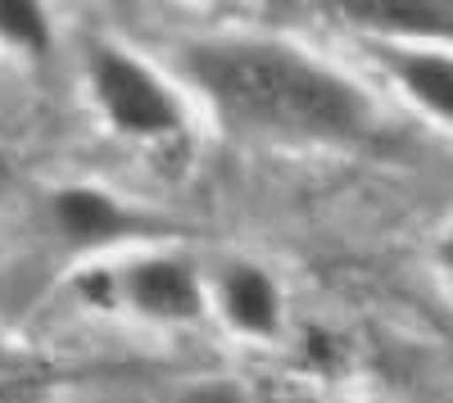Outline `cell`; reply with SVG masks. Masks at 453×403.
Instances as JSON below:
<instances>
[{
    "label": "cell",
    "mask_w": 453,
    "mask_h": 403,
    "mask_svg": "<svg viewBox=\"0 0 453 403\" xmlns=\"http://www.w3.org/2000/svg\"><path fill=\"white\" fill-rule=\"evenodd\" d=\"M191 78L236 127L295 141H354L372 127V104L354 82L277 42L196 46Z\"/></svg>",
    "instance_id": "6da1fadb"
},
{
    "label": "cell",
    "mask_w": 453,
    "mask_h": 403,
    "mask_svg": "<svg viewBox=\"0 0 453 403\" xmlns=\"http://www.w3.org/2000/svg\"><path fill=\"white\" fill-rule=\"evenodd\" d=\"M91 87H96L104 118L127 136H145V141L168 136L181 123V109H177L173 91L145 64H136L127 50L100 46L91 55Z\"/></svg>",
    "instance_id": "7a4b0ae2"
},
{
    "label": "cell",
    "mask_w": 453,
    "mask_h": 403,
    "mask_svg": "<svg viewBox=\"0 0 453 403\" xmlns=\"http://www.w3.org/2000/svg\"><path fill=\"white\" fill-rule=\"evenodd\" d=\"M127 295L150 317L181 322V317L200 313V281H196L191 263H181V259H145V263H136L132 277H127Z\"/></svg>",
    "instance_id": "3957f363"
},
{
    "label": "cell",
    "mask_w": 453,
    "mask_h": 403,
    "mask_svg": "<svg viewBox=\"0 0 453 403\" xmlns=\"http://www.w3.org/2000/svg\"><path fill=\"white\" fill-rule=\"evenodd\" d=\"M222 304H226V317H232L241 331L250 336H268L277 331V317H281V295L268 272H258L250 263H236L222 281Z\"/></svg>",
    "instance_id": "277c9868"
},
{
    "label": "cell",
    "mask_w": 453,
    "mask_h": 403,
    "mask_svg": "<svg viewBox=\"0 0 453 403\" xmlns=\"http://www.w3.org/2000/svg\"><path fill=\"white\" fill-rule=\"evenodd\" d=\"M390 68L399 72V82L408 87L412 100H422L431 114L453 123V59L449 55L403 50V55H390Z\"/></svg>",
    "instance_id": "5b68a950"
},
{
    "label": "cell",
    "mask_w": 453,
    "mask_h": 403,
    "mask_svg": "<svg viewBox=\"0 0 453 403\" xmlns=\"http://www.w3.org/2000/svg\"><path fill=\"white\" fill-rule=\"evenodd\" d=\"M345 14L386 32H453V5H435V0H372V5H345Z\"/></svg>",
    "instance_id": "8992f818"
},
{
    "label": "cell",
    "mask_w": 453,
    "mask_h": 403,
    "mask_svg": "<svg viewBox=\"0 0 453 403\" xmlns=\"http://www.w3.org/2000/svg\"><path fill=\"white\" fill-rule=\"evenodd\" d=\"M55 217H59V227L68 236H78V240H109V236H119L127 227V217L123 209L104 200L100 191H87V186H73V191H59L55 200Z\"/></svg>",
    "instance_id": "52a82bcc"
},
{
    "label": "cell",
    "mask_w": 453,
    "mask_h": 403,
    "mask_svg": "<svg viewBox=\"0 0 453 403\" xmlns=\"http://www.w3.org/2000/svg\"><path fill=\"white\" fill-rule=\"evenodd\" d=\"M0 36L19 50L46 55L50 50V27L42 5H27V0H0Z\"/></svg>",
    "instance_id": "ba28073f"
},
{
    "label": "cell",
    "mask_w": 453,
    "mask_h": 403,
    "mask_svg": "<svg viewBox=\"0 0 453 403\" xmlns=\"http://www.w3.org/2000/svg\"><path fill=\"white\" fill-rule=\"evenodd\" d=\"M186 403H241V394L232 385H200L186 394Z\"/></svg>",
    "instance_id": "9c48e42d"
},
{
    "label": "cell",
    "mask_w": 453,
    "mask_h": 403,
    "mask_svg": "<svg viewBox=\"0 0 453 403\" xmlns=\"http://www.w3.org/2000/svg\"><path fill=\"white\" fill-rule=\"evenodd\" d=\"M440 259H444V268H449V272H453V236H449V240H444V245H440Z\"/></svg>",
    "instance_id": "30bf717a"
}]
</instances>
